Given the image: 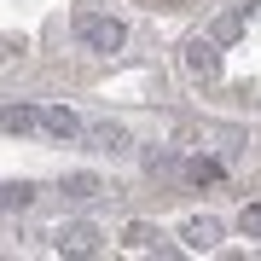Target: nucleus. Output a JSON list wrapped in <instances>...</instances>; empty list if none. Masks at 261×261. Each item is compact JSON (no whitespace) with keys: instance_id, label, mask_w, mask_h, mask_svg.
Masks as SVG:
<instances>
[{"instance_id":"f8f14e48","label":"nucleus","mask_w":261,"mask_h":261,"mask_svg":"<svg viewBox=\"0 0 261 261\" xmlns=\"http://www.w3.org/2000/svg\"><path fill=\"white\" fill-rule=\"evenodd\" d=\"M238 232L261 244V203H244V215H238Z\"/></svg>"},{"instance_id":"ddd939ff","label":"nucleus","mask_w":261,"mask_h":261,"mask_svg":"<svg viewBox=\"0 0 261 261\" xmlns=\"http://www.w3.org/2000/svg\"><path fill=\"white\" fill-rule=\"evenodd\" d=\"M244 23H250V12H226V18H221V29H215V41H232Z\"/></svg>"},{"instance_id":"7ed1b4c3","label":"nucleus","mask_w":261,"mask_h":261,"mask_svg":"<svg viewBox=\"0 0 261 261\" xmlns=\"http://www.w3.org/2000/svg\"><path fill=\"white\" fill-rule=\"evenodd\" d=\"M186 75L192 82H215L221 75V41H186Z\"/></svg>"},{"instance_id":"39448f33","label":"nucleus","mask_w":261,"mask_h":261,"mask_svg":"<svg viewBox=\"0 0 261 261\" xmlns=\"http://www.w3.org/2000/svg\"><path fill=\"white\" fill-rule=\"evenodd\" d=\"M0 128H6V134H18V140H35V134H41L35 105H6V111H0Z\"/></svg>"},{"instance_id":"9d476101","label":"nucleus","mask_w":261,"mask_h":261,"mask_svg":"<svg viewBox=\"0 0 261 261\" xmlns=\"http://www.w3.org/2000/svg\"><path fill=\"white\" fill-rule=\"evenodd\" d=\"M64 197H75V203L99 197V174H70V180H64Z\"/></svg>"},{"instance_id":"423d86ee","label":"nucleus","mask_w":261,"mask_h":261,"mask_svg":"<svg viewBox=\"0 0 261 261\" xmlns=\"http://www.w3.org/2000/svg\"><path fill=\"white\" fill-rule=\"evenodd\" d=\"M180 238H186V250H215V244H221V221L197 215V221H186V226H180Z\"/></svg>"},{"instance_id":"0eeeda50","label":"nucleus","mask_w":261,"mask_h":261,"mask_svg":"<svg viewBox=\"0 0 261 261\" xmlns=\"http://www.w3.org/2000/svg\"><path fill=\"white\" fill-rule=\"evenodd\" d=\"M122 244H128L134 255H151V250H157V232H151L145 221H128V232H122Z\"/></svg>"},{"instance_id":"1a4fd4ad","label":"nucleus","mask_w":261,"mask_h":261,"mask_svg":"<svg viewBox=\"0 0 261 261\" xmlns=\"http://www.w3.org/2000/svg\"><path fill=\"white\" fill-rule=\"evenodd\" d=\"M186 180H192V186H215V180H221V163L192 157V163H186Z\"/></svg>"},{"instance_id":"f03ea898","label":"nucleus","mask_w":261,"mask_h":261,"mask_svg":"<svg viewBox=\"0 0 261 261\" xmlns=\"http://www.w3.org/2000/svg\"><path fill=\"white\" fill-rule=\"evenodd\" d=\"M35 122H41V140H58V145H70V140H82V116L64 111V105H35Z\"/></svg>"},{"instance_id":"20e7f679","label":"nucleus","mask_w":261,"mask_h":261,"mask_svg":"<svg viewBox=\"0 0 261 261\" xmlns=\"http://www.w3.org/2000/svg\"><path fill=\"white\" fill-rule=\"evenodd\" d=\"M53 250H58V255H93V250H99V226H87V221L58 226V232H53Z\"/></svg>"},{"instance_id":"f257e3e1","label":"nucleus","mask_w":261,"mask_h":261,"mask_svg":"<svg viewBox=\"0 0 261 261\" xmlns=\"http://www.w3.org/2000/svg\"><path fill=\"white\" fill-rule=\"evenodd\" d=\"M75 35H82V47H93V53H122L128 29H122V18H111V12H82V18H75Z\"/></svg>"},{"instance_id":"6e6552de","label":"nucleus","mask_w":261,"mask_h":261,"mask_svg":"<svg viewBox=\"0 0 261 261\" xmlns=\"http://www.w3.org/2000/svg\"><path fill=\"white\" fill-rule=\"evenodd\" d=\"M93 140H99L105 151H128V128H122V122H99Z\"/></svg>"},{"instance_id":"9b49d317","label":"nucleus","mask_w":261,"mask_h":261,"mask_svg":"<svg viewBox=\"0 0 261 261\" xmlns=\"http://www.w3.org/2000/svg\"><path fill=\"white\" fill-rule=\"evenodd\" d=\"M29 203H35V186H0V209H29Z\"/></svg>"}]
</instances>
